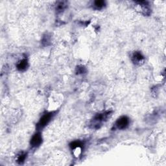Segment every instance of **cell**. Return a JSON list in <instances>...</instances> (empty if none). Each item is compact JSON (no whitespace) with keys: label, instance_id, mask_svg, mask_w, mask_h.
<instances>
[{"label":"cell","instance_id":"cell-1","mask_svg":"<svg viewBox=\"0 0 166 166\" xmlns=\"http://www.w3.org/2000/svg\"><path fill=\"white\" fill-rule=\"evenodd\" d=\"M111 111H106L103 113H99L95 115L91 122L92 128H99L103 123L107 120L109 116L111 115Z\"/></svg>","mask_w":166,"mask_h":166},{"label":"cell","instance_id":"cell-2","mask_svg":"<svg viewBox=\"0 0 166 166\" xmlns=\"http://www.w3.org/2000/svg\"><path fill=\"white\" fill-rule=\"evenodd\" d=\"M53 115L54 114H53V112H47V113L44 114L43 116L40 117V120H39L38 123H37V125H36V128H37L38 130L44 128L45 126L50 122V121L51 120Z\"/></svg>","mask_w":166,"mask_h":166},{"label":"cell","instance_id":"cell-3","mask_svg":"<svg viewBox=\"0 0 166 166\" xmlns=\"http://www.w3.org/2000/svg\"><path fill=\"white\" fill-rule=\"evenodd\" d=\"M130 120L126 116H122L118 119L116 122V126L118 129H125L129 125Z\"/></svg>","mask_w":166,"mask_h":166},{"label":"cell","instance_id":"cell-4","mask_svg":"<svg viewBox=\"0 0 166 166\" xmlns=\"http://www.w3.org/2000/svg\"><path fill=\"white\" fill-rule=\"evenodd\" d=\"M131 60L134 64L140 66L143 63V62L145 60V57L142 54V53H140V51H135L132 55Z\"/></svg>","mask_w":166,"mask_h":166},{"label":"cell","instance_id":"cell-5","mask_svg":"<svg viewBox=\"0 0 166 166\" xmlns=\"http://www.w3.org/2000/svg\"><path fill=\"white\" fill-rule=\"evenodd\" d=\"M42 143V137L40 133H36L33 135L31 140L30 144L32 147H38Z\"/></svg>","mask_w":166,"mask_h":166},{"label":"cell","instance_id":"cell-6","mask_svg":"<svg viewBox=\"0 0 166 166\" xmlns=\"http://www.w3.org/2000/svg\"><path fill=\"white\" fill-rule=\"evenodd\" d=\"M28 66H29V63H28V60L26 58H24L19 61L18 64H16V67L19 71L24 72L27 69Z\"/></svg>","mask_w":166,"mask_h":166},{"label":"cell","instance_id":"cell-7","mask_svg":"<svg viewBox=\"0 0 166 166\" xmlns=\"http://www.w3.org/2000/svg\"><path fill=\"white\" fill-rule=\"evenodd\" d=\"M105 1H103V0H97V1H95L94 2V7L97 10L102 9L103 8L105 7Z\"/></svg>","mask_w":166,"mask_h":166},{"label":"cell","instance_id":"cell-8","mask_svg":"<svg viewBox=\"0 0 166 166\" xmlns=\"http://www.w3.org/2000/svg\"><path fill=\"white\" fill-rule=\"evenodd\" d=\"M67 7V2L66 1H60L58 2L57 7H56V10L57 13H61Z\"/></svg>","mask_w":166,"mask_h":166},{"label":"cell","instance_id":"cell-9","mask_svg":"<svg viewBox=\"0 0 166 166\" xmlns=\"http://www.w3.org/2000/svg\"><path fill=\"white\" fill-rule=\"evenodd\" d=\"M83 145V143L81 141H74V142H73L70 143L69 147H71L72 150H74V149H75L82 148Z\"/></svg>","mask_w":166,"mask_h":166},{"label":"cell","instance_id":"cell-10","mask_svg":"<svg viewBox=\"0 0 166 166\" xmlns=\"http://www.w3.org/2000/svg\"><path fill=\"white\" fill-rule=\"evenodd\" d=\"M26 156H27L26 154H19L18 157V159H17V162H18V163H19V164H22V163L24 162L25 158H26Z\"/></svg>","mask_w":166,"mask_h":166},{"label":"cell","instance_id":"cell-11","mask_svg":"<svg viewBox=\"0 0 166 166\" xmlns=\"http://www.w3.org/2000/svg\"><path fill=\"white\" fill-rule=\"evenodd\" d=\"M42 42L44 46H48L49 43L50 42V37L47 35H45L43 37V38H42Z\"/></svg>","mask_w":166,"mask_h":166},{"label":"cell","instance_id":"cell-12","mask_svg":"<svg viewBox=\"0 0 166 166\" xmlns=\"http://www.w3.org/2000/svg\"><path fill=\"white\" fill-rule=\"evenodd\" d=\"M76 71L78 74H84L86 72V68L84 66H77V69H76Z\"/></svg>","mask_w":166,"mask_h":166}]
</instances>
